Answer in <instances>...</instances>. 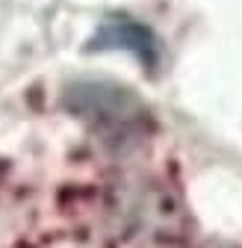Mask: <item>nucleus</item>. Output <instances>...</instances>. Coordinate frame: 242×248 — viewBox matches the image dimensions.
Listing matches in <instances>:
<instances>
[{
    "label": "nucleus",
    "mask_w": 242,
    "mask_h": 248,
    "mask_svg": "<svg viewBox=\"0 0 242 248\" xmlns=\"http://www.w3.org/2000/svg\"><path fill=\"white\" fill-rule=\"evenodd\" d=\"M86 50H130L145 68H154L160 62V42L148 27L136 21L115 18L106 21L95 30V36L89 39Z\"/></svg>",
    "instance_id": "nucleus-2"
},
{
    "label": "nucleus",
    "mask_w": 242,
    "mask_h": 248,
    "mask_svg": "<svg viewBox=\"0 0 242 248\" xmlns=\"http://www.w3.org/2000/svg\"><path fill=\"white\" fill-rule=\"evenodd\" d=\"M65 107L112 148H130L151 130L145 104L118 83L74 80L65 86Z\"/></svg>",
    "instance_id": "nucleus-1"
}]
</instances>
